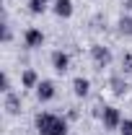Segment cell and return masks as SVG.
Returning <instances> with one entry per match:
<instances>
[{
  "instance_id": "obj_1",
  "label": "cell",
  "mask_w": 132,
  "mask_h": 135,
  "mask_svg": "<svg viewBox=\"0 0 132 135\" xmlns=\"http://www.w3.org/2000/svg\"><path fill=\"white\" fill-rule=\"evenodd\" d=\"M36 130L39 135H67V122L60 114L42 112V114H36Z\"/></svg>"
},
{
  "instance_id": "obj_2",
  "label": "cell",
  "mask_w": 132,
  "mask_h": 135,
  "mask_svg": "<svg viewBox=\"0 0 132 135\" xmlns=\"http://www.w3.org/2000/svg\"><path fill=\"white\" fill-rule=\"evenodd\" d=\"M122 114H119V109L116 107H104V112H101V122H104V127H109V130H114L122 125Z\"/></svg>"
},
{
  "instance_id": "obj_3",
  "label": "cell",
  "mask_w": 132,
  "mask_h": 135,
  "mask_svg": "<svg viewBox=\"0 0 132 135\" xmlns=\"http://www.w3.org/2000/svg\"><path fill=\"white\" fill-rule=\"evenodd\" d=\"M23 42H26V47H31V50H36V47H42L44 44V34H42V29H29V31L23 34Z\"/></svg>"
},
{
  "instance_id": "obj_4",
  "label": "cell",
  "mask_w": 132,
  "mask_h": 135,
  "mask_svg": "<svg viewBox=\"0 0 132 135\" xmlns=\"http://www.w3.org/2000/svg\"><path fill=\"white\" fill-rule=\"evenodd\" d=\"M36 99L39 101H52L54 99V83L52 81H39V86H36Z\"/></svg>"
},
{
  "instance_id": "obj_5",
  "label": "cell",
  "mask_w": 132,
  "mask_h": 135,
  "mask_svg": "<svg viewBox=\"0 0 132 135\" xmlns=\"http://www.w3.org/2000/svg\"><path fill=\"white\" fill-rule=\"evenodd\" d=\"M52 65H54V70L57 73H65L67 68H70V55L62 50H57V52H52Z\"/></svg>"
},
{
  "instance_id": "obj_6",
  "label": "cell",
  "mask_w": 132,
  "mask_h": 135,
  "mask_svg": "<svg viewBox=\"0 0 132 135\" xmlns=\"http://www.w3.org/2000/svg\"><path fill=\"white\" fill-rule=\"evenodd\" d=\"M54 16L60 18H70L73 16V0H54Z\"/></svg>"
},
{
  "instance_id": "obj_7",
  "label": "cell",
  "mask_w": 132,
  "mask_h": 135,
  "mask_svg": "<svg viewBox=\"0 0 132 135\" xmlns=\"http://www.w3.org/2000/svg\"><path fill=\"white\" fill-rule=\"evenodd\" d=\"M91 55H93V60H96L99 65H109V62H111V55H109V50H104V47H99V44L91 50Z\"/></svg>"
},
{
  "instance_id": "obj_8",
  "label": "cell",
  "mask_w": 132,
  "mask_h": 135,
  "mask_svg": "<svg viewBox=\"0 0 132 135\" xmlns=\"http://www.w3.org/2000/svg\"><path fill=\"white\" fill-rule=\"evenodd\" d=\"M88 88H91V81H88V78H75V81H73L75 96H88Z\"/></svg>"
},
{
  "instance_id": "obj_9",
  "label": "cell",
  "mask_w": 132,
  "mask_h": 135,
  "mask_svg": "<svg viewBox=\"0 0 132 135\" xmlns=\"http://www.w3.org/2000/svg\"><path fill=\"white\" fill-rule=\"evenodd\" d=\"M21 83L26 86V88H36V86H39V78H36V73H34V70H26V73H23V78H21Z\"/></svg>"
},
{
  "instance_id": "obj_10",
  "label": "cell",
  "mask_w": 132,
  "mask_h": 135,
  "mask_svg": "<svg viewBox=\"0 0 132 135\" xmlns=\"http://www.w3.org/2000/svg\"><path fill=\"white\" fill-rule=\"evenodd\" d=\"M29 11H31L34 16L44 13V11H47V0H29Z\"/></svg>"
},
{
  "instance_id": "obj_11",
  "label": "cell",
  "mask_w": 132,
  "mask_h": 135,
  "mask_svg": "<svg viewBox=\"0 0 132 135\" xmlns=\"http://www.w3.org/2000/svg\"><path fill=\"white\" fill-rule=\"evenodd\" d=\"M119 135H132V119H122V125H119Z\"/></svg>"
},
{
  "instance_id": "obj_12",
  "label": "cell",
  "mask_w": 132,
  "mask_h": 135,
  "mask_svg": "<svg viewBox=\"0 0 132 135\" xmlns=\"http://www.w3.org/2000/svg\"><path fill=\"white\" fill-rule=\"evenodd\" d=\"M122 65H124V70H127V73H132V55H124Z\"/></svg>"
},
{
  "instance_id": "obj_13",
  "label": "cell",
  "mask_w": 132,
  "mask_h": 135,
  "mask_svg": "<svg viewBox=\"0 0 132 135\" xmlns=\"http://www.w3.org/2000/svg\"><path fill=\"white\" fill-rule=\"evenodd\" d=\"M130 11H132V0H130Z\"/></svg>"
}]
</instances>
